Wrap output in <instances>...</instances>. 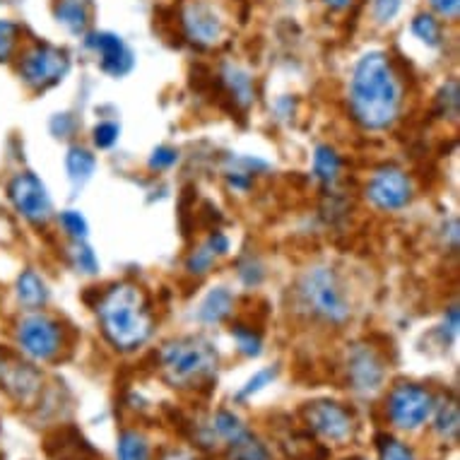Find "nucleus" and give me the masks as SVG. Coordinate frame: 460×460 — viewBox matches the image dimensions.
I'll return each instance as SVG.
<instances>
[{
    "instance_id": "18",
    "label": "nucleus",
    "mask_w": 460,
    "mask_h": 460,
    "mask_svg": "<svg viewBox=\"0 0 460 460\" xmlns=\"http://www.w3.org/2000/svg\"><path fill=\"white\" fill-rule=\"evenodd\" d=\"M340 169H342V162H340L338 152L328 147V145H321L314 155V174L316 179H321L323 183H335L340 176Z\"/></svg>"
},
{
    "instance_id": "20",
    "label": "nucleus",
    "mask_w": 460,
    "mask_h": 460,
    "mask_svg": "<svg viewBox=\"0 0 460 460\" xmlns=\"http://www.w3.org/2000/svg\"><path fill=\"white\" fill-rule=\"evenodd\" d=\"M116 456H119V460H152L150 444L137 431H123L121 438H119Z\"/></svg>"
},
{
    "instance_id": "29",
    "label": "nucleus",
    "mask_w": 460,
    "mask_h": 460,
    "mask_svg": "<svg viewBox=\"0 0 460 460\" xmlns=\"http://www.w3.org/2000/svg\"><path fill=\"white\" fill-rule=\"evenodd\" d=\"M17 37H20L17 24L8 22V20H0V63L8 61L10 56H13L17 46Z\"/></svg>"
},
{
    "instance_id": "3",
    "label": "nucleus",
    "mask_w": 460,
    "mask_h": 460,
    "mask_svg": "<svg viewBox=\"0 0 460 460\" xmlns=\"http://www.w3.org/2000/svg\"><path fill=\"white\" fill-rule=\"evenodd\" d=\"M296 292H299L304 309L325 323L342 325L352 314L342 282L332 268H323V265L311 268L299 282Z\"/></svg>"
},
{
    "instance_id": "8",
    "label": "nucleus",
    "mask_w": 460,
    "mask_h": 460,
    "mask_svg": "<svg viewBox=\"0 0 460 460\" xmlns=\"http://www.w3.org/2000/svg\"><path fill=\"white\" fill-rule=\"evenodd\" d=\"M8 196L10 203L15 205V210L31 225H46L51 219V196L37 174H31V172L17 174L10 181Z\"/></svg>"
},
{
    "instance_id": "12",
    "label": "nucleus",
    "mask_w": 460,
    "mask_h": 460,
    "mask_svg": "<svg viewBox=\"0 0 460 460\" xmlns=\"http://www.w3.org/2000/svg\"><path fill=\"white\" fill-rule=\"evenodd\" d=\"M87 49L99 56V68L111 77H126L136 66V56L121 37L111 31H97L84 39Z\"/></svg>"
},
{
    "instance_id": "17",
    "label": "nucleus",
    "mask_w": 460,
    "mask_h": 460,
    "mask_svg": "<svg viewBox=\"0 0 460 460\" xmlns=\"http://www.w3.org/2000/svg\"><path fill=\"white\" fill-rule=\"evenodd\" d=\"M66 169H68L70 181L75 189L84 186V183L90 181L92 174H94V169H97V157L92 155L90 150H84V147H70L68 157H66Z\"/></svg>"
},
{
    "instance_id": "22",
    "label": "nucleus",
    "mask_w": 460,
    "mask_h": 460,
    "mask_svg": "<svg viewBox=\"0 0 460 460\" xmlns=\"http://www.w3.org/2000/svg\"><path fill=\"white\" fill-rule=\"evenodd\" d=\"M212 427H215V431H217L219 437L225 438V441H229V444H236V441L246 434L242 420L232 415V412H219V415L215 417V424H212Z\"/></svg>"
},
{
    "instance_id": "30",
    "label": "nucleus",
    "mask_w": 460,
    "mask_h": 460,
    "mask_svg": "<svg viewBox=\"0 0 460 460\" xmlns=\"http://www.w3.org/2000/svg\"><path fill=\"white\" fill-rule=\"evenodd\" d=\"M215 258H217L215 249H212L210 243H203V246L198 251H193V256L189 258V270L193 272V275H205V272L212 268V263H215Z\"/></svg>"
},
{
    "instance_id": "25",
    "label": "nucleus",
    "mask_w": 460,
    "mask_h": 460,
    "mask_svg": "<svg viewBox=\"0 0 460 460\" xmlns=\"http://www.w3.org/2000/svg\"><path fill=\"white\" fill-rule=\"evenodd\" d=\"M412 31L427 46H438V41H441V27H438V22L431 15H417L412 20Z\"/></svg>"
},
{
    "instance_id": "2",
    "label": "nucleus",
    "mask_w": 460,
    "mask_h": 460,
    "mask_svg": "<svg viewBox=\"0 0 460 460\" xmlns=\"http://www.w3.org/2000/svg\"><path fill=\"white\" fill-rule=\"evenodd\" d=\"M97 316L104 338L123 352L143 348L155 328L147 299L140 292V287L128 285V282L113 285L99 299Z\"/></svg>"
},
{
    "instance_id": "15",
    "label": "nucleus",
    "mask_w": 460,
    "mask_h": 460,
    "mask_svg": "<svg viewBox=\"0 0 460 460\" xmlns=\"http://www.w3.org/2000/svg\"><path fill=\"white\" fill-rule=\"evenodd\" d=\"M232 306H234L232 292L226 287H215L210 295L205 296V302L200 304L198 316L203 323H222L232 314Z\"/></svg>"
},
{
    "instance_id": "16",
    "label": "nucleus",
    "mask_w": 460,
    "mask_h": 460,
    "mask_svg": "<svg viewBox=\"0 0 460 460\" xmlns=\"http://www.w3.org/2000/svg\"><path fill=\"white\" fill-rule=\"evenodd\" d=\"M17 299L27 309H39L49 302V289L46 282L34 270H24L17 279Z\"/></svg>"
},
{
    "instance_id": "38",
    "label": "nucleus",
    "mask_w": 460,
    "mask_h": 460,
    "mask_svg": "<svg viewBox=\"0 0 460 460\" xmlns=\"http://www.w3.org/2000/svg\"><path fill=\"white\" fill-rule=\"evenodd\" d=\"M3 374H5V367H3V359H0V378H3Z\"/></svg>"
},
{
    "instance_id": "28",
    "label": "nucleus",
    "mask_w": 460,
    "mask_h": 460,
    "mask_svg": "<svg viewBox=\"0 0 460 460\" xmlns=\"http://www.w3.org/2000/svg\"><path fill=\"white\" fill-rule=\"evenodd\" d=\"M61 226L68 232V236H73V242H84V239H87V232H90L87 219H84L77 210L61 212Z\"/></svg>"
},
{
    "instance_id": "10",
    "label": "nucleus",
    "mask_w": 460,
    "mask_h": 460,
    "mask_svg": "<svg viewBox=\"0 0 460 460\" xmlns=\"http://www.w3.org/2000/svg\"><path fill=\"white\" fill-rule=\"evenodd\" d=\"M304 417H306L311 429L328 438V441H345L355 431L352 412L348 408H342L340 402H331V400H318V402L306 405Z\"/></svg>"
},
{
    "instance_id": "11",
    "label": "nucleus",
    "mask_w": 460,
    "mask_h": 460,
    "mask_svg": "<svg viewBox=\"0 0 460 460\" xmlns=\"http://www.w3.org/2000/svg\"><path fill=\"white\" fill-rule=\"evenodd\" d=\"M183 30L196 46H217L226 37L225 20L203 0L189 3L183 8Z\"/></svg>"
},
{
    "instance_id": "6",
    "label": "nucleus",
    "mask_w": 460,
    "mask_h": 460,
    "mask_svg": "<svg viewBox=\"0 0 460 460\" xmlns=\"http://www.w3.org/2000/svg\"><path fill=\"white\" fill-rule=\"evenodd\" d=\"M434 412V398L422 385L400 384L388 395V417L398 429H417Z\"/></svg>"
},
{
    "instance_id": "33",
    "label": "nucleus",
    "mask_w": 460,
    "mask_h": 460,
    "mask_svg": "<svg viewBox=\"0 0 460 460\" xmlns=\"http://www.w3.org/2000/svg\"><path fill=\"white\" fill-rule=\"evenodd\" d=\"M437 429L441 431L444 437H456V434H458V408H456V402H451L448 408L441 410Z\"/></svg>"
},
{
    "instance_id": "37",
    "label": "nucleus",
    "mask_w": 460,
    "mask_h": 460,
    "mask_svg": "<svg viewBox=\"0 0 460 460\" xmlns=\"http://www.w3.org/2000/svg\"><path fill=\"white\" fill-rule=\"evenodd\" d=\"M325 3H328L332 10H345L352 5V0H325Z\"/></svg>"
},
{
    "instance_id": "21",
    "label": "nucleus",
    "mask_w": 460,
    "mask_h": 460,
    "mask_svg": "<svg viewBox=\"0 0 460 460\" xmlns=\"http://www.w3.org/2000/svg\"><path fill=\"white\" fill-rule=\"evenodd\" d=\"M225 83L234 94V99L242 106H249L253 102V87H251V77L236 68H229L225 73Z\"/></svg>"
},
{
    "instance_id": "19",
    "label": "nucleus",
    "mask_w": 460,
    "mask_h": 460,
    "mask_svg": "<svg viewBox=\"0 0 460 460\" xmlns=\"http://www.w3.org/2000/svg\"><path fill=\"white\" fill-rule=\"evenodd\" d=\"M5 384L17 400H30L39 388V374L30 367H17L5 376Z\"/></svg>"
},
{
    "instance_id": "31",
    "label": "nucleus",
    "mask_w": 460,
    "mask_h": 460,
    "mask_svg": "<svg viewBox=\"0 0 460 460\" xmlns=\"http://www.w3.org/2000/svg\"><path fill=\"white\" fill-rule=\"evenodd\" d=\"M119 136H121V128H119V123L102 121L97 128H94V145H97V147H102V150H106V147L116 145Z\"/></svg>"
},
{
    "instance_id": "13",
    "label": "nucleus",
    "mask_w": 460,
    "mask_h": 460,
    "mask_svg": "<svg viewBox=\"0 0 460 460\" xmlns=\"http://www.w3.org/2000/svg\"><path fill=\"white\" fill-rule=\"evenodd\" d=\"M348 374L352 381V388L362 393H374L381 388L385 376L384 362L381 357L371 348H355L349 355L348 362Z\"/></svg>"
},
{
    "instance_id": "4",
    "label": "nucleus",
    "mask_w": 460,
    "mask_h": 460,
    "mask_svg": "<svg viewBox=\"0 0 460 460\" xmlns=\"http://www.w3.org/2000/svg\"><path fill=\"white\" fill-rule=\"evenodd\" d=\"M159 362L169 384L190 385L203 381L217 367V352L203 338H183L166 342L159 352Z\"/></svg>"
},
{
    "instance_id": "36",
    "label": "nucleus",
    "mask_w": 460,
    "mask_h": 460,
    "mask_svg": "<svg viewBox=\"0 0 460 460\" xmlns=\"http://www.w3.org/2000/svg\"><path fill=\"white\" fill-rule=\"evenodd\" d=\"M434 10H437L438 15L448 17V20H456L460 13V0H429Z\"/></svg>"
},
{
    "instance_id": "7",
    "label": "nucleus",
    "mask_w": 460,
    "mask_h": 460,
    "mask_svg": "<svg viewBox=\"0 0 460 460\" xmlns=\"http://www.w3.org/2000/svg\"><path fill=\"white\" fill-rule=\"evenodd\" d=\"M17 345L34 362H49L61 349V325L49 316L31 314L17 325Z\"/></svg>"
},
{
    "instance_id": "35",
    "label": "nucleus",
    "mask_w": 460,
    "mask_h": 460,
    "mask_svg": "<svg viewBox=\"0 0 460 460\" xmlns=\"http://www.w3.org/2000/svg\"><path fill=\"white\" fill-rule=\"evenodd\" d=\"M272 378H275V369L258 371L256 376L251 378L249 384H246V388H242V391H239V398H249L251 393H258L261 388H265V385L270 384Z\"/></svg>"
},
{
    "instance_id": "24",
    "label": "nucleus",
    "mask_w": 460,
    "mask_h": 460,
    "mask_svg": "<svg viewBox=\"0 0 460 460\" xmlns=\"http://www.w3.org/2000/svg\"><path fill=\"white\" fill-rule=\"evenodd\" d=\"M378 458L381 460H415L412 451H410L408 446L398 441V438L393 437H378Z\"/></svg>"
},
{
    "instance_id": "1",
    "label": "nucleus",
    "mask_w": 460,
    "mask_h": 460,
    "mask_svg": "<svg viewBox=\"0 0 460 460\" xmlns=\"http://www.w3.org/2000/svg\"><path fill=\"white\" fill-rule=\"evenodd\" d=\"M402 104V87L388 56L371 51L359 58L349 80V111L367 130H384L395 123Z\"/></svg>"
},
{
    "instance_id": "32",
    "label": "nucleus",
    "mask_w": 460,
    "mask_h": 460,
    "mask_svg": "<svg viewBox=\"0 0 460 460\" xmlns=\"http://www.w3.org/2000/svg\"><path fill=\"white\" fill-rule=\"evenodd\" d=\"M400 8H402V0H374V5H371L376 22L381 24L393 22L395 15L400 13Z\"/></svg>"
},
{
    "instance_id": "14",
    "label": "nucleus",
    "mask_w": 460,
    "mask_h": 460,
    "mask_svg": "<svg viewBox=\"0 0 460 460\" xmlns=\"http://www.w3.org/2000/svg\"><path fill=\"white\" fill-rule=\"evenodd\" d=\"M53 15L68 31L84 34L87 27H90L92 0H56Z\"/></svg>"
},
{
    "instance_id": "23",
    "label": "nucleus",
    "mask_w": 460,
    "mask_h": 460,
    "mask_svg": "<svg viewBox=\"0 0 460 460\" xmlns=\"http://www.w3.org/2000/svg\"><path fill=\"white\" fill-rule=\"evenodd\" d=\"M232 338H234L239 352L246 357L261 355V335L249 325H234L232 328Z\"/></svg>"
},
{
    "instance_id": "27",
    "label": "nucleus",
    "mask_w": 460,
    "mask_h": 460,
    "mask_svg": "<svg viewBox=\"0 0 460 460\" xmlns=\"http://www.w3.org/2000/svg\"><path fill=\"white\" fill-rule=\"evenodd\" d=\"M232 453L234 460H268V453L256 438H251L249 434H243L236 444H232Z\"/></svg>"
},
{
    "instance_id": "26",
    "label": "nucleus",
    "mask_w": 460,
    "mask_h": 460,
    "mask_svg": "<svg viewBox=\"0 0 460 460\" xmlns=\"http://www.w3.org/2000/svg\"><path fill=\"white\" fill-rule=\"evenodd\" d=\"M70 256H73V263H75L77 270L84 272V275H94L99 270L97 256H94V251L84 242H73Z\"/></svg>"
},
{
    "instance_id": "9",
    "label": "nucleus",
    "mask_w": 460,
    "mask_h": 460,
    "mask_svg": "<svg viewBox=\"0 0 460 460\" xmlns=\"http://www.w3.org/2000/svg\"><path fill=\"white\" fill-rule=\"evenodd\" d=\"M367 198L378 210H402L412 200V181L398 166H384L367 183Z\"/></svg>"
},
{
    "instance_id": "34",
    "label": "nucleus",
    "mask_w": 460,
    "mask_h": 460,
    "mask_svg": "<svg viewBox=\"0 0 460 460\" xmlns=\"http://www.w3.org/2000/svg\"><path fill=\"white\" fill-rule=\"evenodd\" d=\"M176 162H179V152H176L174 147H157L150 157V166L152 169H157V172L172 169Z\"/></svg>"
},
{
    "instance_id": "5",
    "label": "nucleus",
    "mask_w": 460,
    "mask_h": 460,
    "mask_svg": "<svg viewBox=\"0 0 460 460\" xmlns=\"http://www.w3.org/2000/svg\"><path fill=\"white\" fill-rule=\"evenodd\" d=\"M68 53L49 44L31 46L20 63V75L31 90H49L53 84L61 83L63 77L68 75Z\"/></svg>"
}]
</instances>
